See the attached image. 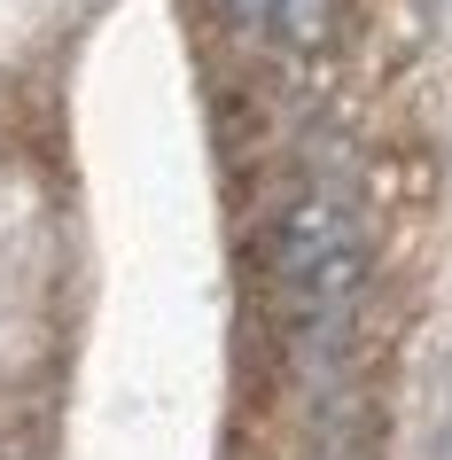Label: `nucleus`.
<instances>
[{
    "label": "nucleus",
    "mask_w": 452,
    "mask_h": 460,
    "mask_svg": "<svg viewBox=\"0 0 452 460\" xmlns=\"http://www.w3.org/2000/svg\"><path fill=\"white\" fill-rule=\"evenodd\" d=\"M273 289H281V313L297 328V343H305V359L312 367L343 359L359 296H367V218H359L343 180H305L281 203Z\"/></svg>",
    "instance_id": "obj_1"
},
{
    "label": "nucleus",
    "mask_w": 452,
    "mask_h": 460,
    "mask_svg": "<svg viewBox=\"0 0 452 460\" xmlns=\"http://www.w3.org/2000/svg\"><path fill=\"white\" fill-rule=\"evenodd\" d=\"M226 8V24L250 31V40H312L320 31V0H218Z\"/></svg>",
    "instance_id": "obj_2"
}]
</instances>
